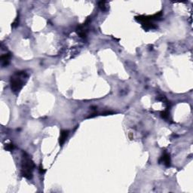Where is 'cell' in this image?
<instances>
[{
  "label": "cell",
  "instance_id": "1",
  "mask_svg": "<svg viewBox=\"0 0 193 193\" xmlns=\"http://www.w3.org/2000/svg\"><path fill=\"white\" fill-rule=\"evenodd\" d=\"M28 79V75L25 71H18L11 77V88L13 93L18 94L22 89Z\"/></svg>",
  "mask_w": 193,
  "mask_h": 193
},
{
  "label": "cell",
  "instance_id": "2",
  "mask_svg": "<svg viewBox=\"0 0 193 193\" xmlns=\"http://www.w3.org/2000/svg\"><path fill=\"white\" fill-rule=\"evenodd\" d=\"M35 165L30 155L26 152H23L22 161H21V174L24 177L28 179L33 178V171Z\"/></svg>",
  "mask_w": 193,
  "mask_h": 193
},
{
  "label": "cell",
  "instance_id": "3",
  "mask_svg": "<svg viewBox=\"0 0 193 193\" xmlns=\"http://www.w3.org/2000/svg\"><path fill=\"white\" fill-rule=\"evenodd\" d=\"M11 54L8 53V54H2L1 56V64H2V67H5L9 64L11 60Z\"/></svg>",
  "mask_w": 193,
  "mask_h": 193
},
{
  "label": "cell",
  "instance_id": "4",
  "mask_svg": "<svg viewBox=\"0 0 193 193\" xmlns=\"http://www.w3.org/2000/svg\"><path fill=\"white\" fill-rule=\"evenodd\" d=\"M159 162L165 165L166 167H170V165H171V157H170L169 154L166 153V152L164 153L160 158Z\"/></svg>",
  "mask_w": 193,
  "mask_h": 193
},
{
  "label": "cell",
  "instance_id": "5",
  "mask_svg": "<svg viewBox=\"0 0 193 193\" xmlns=\"http://www.w3.org/2000/svg\"><path fill=\"white\" fill-rule=\"evenodd\" d=\"M68 135H69V131H66V130L61 131V132H60V140H59L60 146L64 145V144L65 143V141H66V140L67 139Z\"/></svg>",
  "mask_w": 193,
  "mask_h": 193
},
{
  "label": "cell",
  "instance_id": "6",
  "mask_svg": "<svg viewBox=\"0 0 193 193\" xmlns=\"http://www.w3.org/2000/svg\"><path fill=\"white\" fill-rule=\"evenodd\" d=\"M76 32H77L78 35L82 37V38H86L87 36V33H86V30L85 29V25L82 26H79L76 29Z\"/></svg>",
  "mask_w": 193,
  "mask_h": 193
},
{
  "label": "cell",
  "instance_id": "7",
  "mask_svg": "<svg viewBox=\"0 0 193 193\" xmlns=\"http://www.w3.org/2000/svg\"><path fill=\"white\" fill-rule=\"evenodd\" d=\"M14 145H13V144H6L5 146V149H6V150H8V151H12L13 149H14Z\"/></svg>",
  "mask_w": 193,
  "mask_h": 193
},
{
  "label": "cell",
  "instance_id": "8",
  "mask_svg": "<svg viewBox=\"0 0 193 193\" xmlns=\"http://www.w3.org/2000/svg\"><path fill=\"white\" fill-rule=\"evenodd\" d=\"M106 2H99V7L101 8L102 11H105L106 10Z\"/></svg>",
  "mask_w": 193,
  "mask_h": 193
},
{
  "label": "cell",
  "instance_id": "9",
  "mask_svg": "<svg viewBox=\"0 0 193 193\" xmlns=\"http://www.w3.org/2000/svg\"><path fill=\"white\" fill-rule=\"evenodd\" d=\"M39 171H40V173H45V170H44V169H43V167H42V165L39 166Z\"/></svg>",
  "mask_w": 193,
  "mask_h": 193
}]
</instances>
